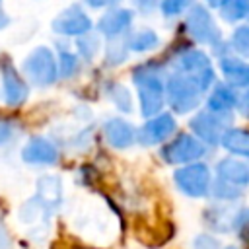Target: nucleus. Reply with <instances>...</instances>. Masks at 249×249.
Instances as JSON below:
<instances>
[{"label":"nucleus","mask_w":249,"mask_h":249,"mask_svg":"<svg viewBox=\"0 0 249 249\" xmlns=\"http://www.w3.org/2000/svg\"><path fill=\"white\" fill-rule=\"evenodd\" d=\"M132 78L138 88L142 115L150 119L161 113L165 105V66L158 60H148L134 68Z\"/></svg>","instance_id":"1"},{"label":"nucleus","mask_w":249,"mask_h":249,"mask_svg":"<svg viewBox=\"0 0 249 249\" xmlns=\"http://www.w3.org/2000/svg\"><path fill=\"white\" fill-rule=\"evenodd\" d=\"M185 29L189 33V37L200 45H206L212 49L214 54L222 56L226 53H230V47L228 43L224 41L222 37V31L214 19V16L210 14L208 6H202V4H193L187 12V18H185Z\"/></svg>","instance_id":"2"},{"label":"nucleus","mask_w":249,"mask_h":249,"mask_svg":"<svg viewBox=\"0 0 249 249\" xmlns=\"http://www.w3.org/2000/svg\"><path fill=\"white\" fill-rule=\"evenodd\" d=\"M204 89L187 74L175 72L173 76H167L165 80V103L179 115H187L204 99Z\"/></svg>","instance_id":"3"},{"label":"nucleus","mask_w":249,"mask_h":249,"mask_svg":"<svg viewBox=\"0 0 249 249\" xmlns=\"http://www.w3.org/2000/svg\"><path fill=\"white\" fill-rule=\"evenodd\" d=\"M212 181H214L212 171L204 161L185 163L173 171V183H175L177 191L189 198L210 196Z\"/></svg>","instance_id":"4"},{"label":"nucleus","mask_w":249,"mask_h":249,"mask_svg":"<svg viewBox=\"0 0 249 249\" xmlns=\"http://www.w3.org/2000/svg\"><path fill=\"white\" fill-rule=\"evenodd\" d=\"M206 152H208V146L200 142L195 134L181 132L161 146L160 156L169 165H185V163L200 161L206 156Z\"/></svg>","instance_id":"5"},{"label":"nucleus","mask_w":249,"mask_h":249,"mask_svg":"<svg viewBox=\"0 0 249 249\" xmlns=\"http://www.w3.org/2000/svg\"><path fill=\"white\" fill-rule=\"evenodd\" d=\"M231 121H233V115H218L208 109H202L195 113L189 126L200 142L212 148V146H220L222 134L231 126Z\"/></svg>","instance_id":"6"},{"label":"nucleus","mask_w":249,"mask_h":249,"mask_svg":"<svg viewBox=\"0 0 249 249\" xmlns=\"http://www.w3.org/2000/svg\"><path fill=\"white\" fill-rule=\"evenodd\" d=\"M23 72L29 78V82L33 86H51L56 80L58 74V66L56 60L53 56V53L47 47H39L33 53L27 54L25 62H23Z\"/></svg>","instance_id":"7"},{"label":"nucleus","mask_w":249,"mask_h":249,"mask_svg":"<svg viewBox=\"0 0 249 249\" xmlns=\"http://www.w3.org/2000/svg\"><path fill=\"white\" fill-rule=\"evenodd\" d=\"M177 123L171 113H158L150 117L138 130H136V140L144 146H156L163 144L169 140V136L175 132Z\"/></svg>","instance_id":"8"},{"label":"nucleus","mask_w":249,"mask_h":249,"mask_svg":"<svg viewBox=\"0 0 249 249\" xmlns=\"http://www.w3.org/2000/svg\"><path fill=\"white\" fill-rule=\"evenodd\" d=\"M0 74H2V91L6 103L10 107H19L27 99V91H29L25 80L16 72L14 64L6 56L0 60Z\"/></svg>","instance_id":"9"},{"label":"nucleus","mask_w":249,"mask_h":249,"mask_svg":"<svg viewBox=\"0 0 249 249\" xmlns=\"http://www.w3.org/2000/svg\"><path fill=\"white\" fill-rule=\"evenodd\" d=\"M218 68L222 72V78L226 84H230L235 89L249 88V62L231 51L218 56Z\"/></svg>","instance_id":"10"},{"label":"nucleus","mask_w":249,"mask_h":249,"mask_svg":"<svg viewBox=\"0 0 249 249\" xmlns=\"http://www.w3.org/2000/svg\"><path fill=\"white\" fill-rule=\"evenodd\" d=\"M206 95V109L218 115H233L239 99V89L231 88L226 82H216Z\"/></svg>","instance_id":"11"},{"label":"nucleus","mask_w":249,"mask_h":249,"mask_svg":"<svg viewBox=\"0 0 249 249\" xmlns=\"http://www.w3.org/2000/svg\"><path fill=\"white\" fill-rule=\"evenodd\" d=\"M216 177L239 189L249 187V160L228 156L216 163Z\"/></svg>","instance_id":"12"},{"label":"nucleus","mask_w":249,"mask_h":249,"mask_svg":"<svg viewBox=\"0 0 249 249\" xmlns=\"http://www.w3.org/2000/svg\"><path fill=\"white\" fill-rule=\"evenodd\" d=\"M53 29L60 35H84L91 29V19L74 4L54 18Z\"/></svg>","instance_id":"13"},{"label":"nucleus","mask_w":249,"mask_h":249,"mask_svg":"<svg viewBox=\"0 0 249 249\" xmlns=\"http://www.w3.org/2000/svg\"><path fill=\"white\" fill-rule=\"evenodd\" d=\"M173 66H175V72H179V74L196 76V74H200L202 70L210 68L212 62H210V56H208L202 49H196V47H183V49L175 54Z\"/></svg>","instance_id":"14"},{"label":"nucleus","mask_w":249,"mask_h":249,"mask_svg":"<svg viewBox=\"0 0 249 249\" xmlns=\"http://www.w3.org/2000/svg\"><path fill=\"white\" fill-rule=\"evenodd\" d=\"M21 158L29 165H54L58 161V150L47 138H31L21 150Z\"/></svg>","instance_id":"15"},{"label":"nucleus","mask_w":249,"mask_h":249,"mask_svg":"<svg viewBox=\"0 0 249 249\" xmlns=\"http://www.w3.org/2000/svg\"><path fill=\"white\" fill-rule=\"evenodd\" d=\"M220 146L237 158L249 160V128L243 126H230L220 140Z\"/></svg>","instance_id":"16"},{"label":"nucleus","mask_w":249,"mask_h":249,"mask_svg":"<svg viewBox=\"0 0 249 249\" xmlns=\"http://www.w3.org/2000/svg\"><path fill=\"white\" fill-rule=\"evenodd\" d=\"M130 23H132V12L130 10H111L99 19L97 29H99V33L113 39V37H121L128 29Z\"/></svg>","instance_id":"17"},{"label":"nucleus","mask_w":249,"mask_h":249,"mask_svg":"<svg viewBox=\"0 0 249 249\" xmlns=\"http://www.w3.org/2000/svg\"><path fill=\"white\" fill-rule=\"evenodd\" d=\"M105 136L107 142L115 148H128L130 144H134L136 140V128L121 119H111L105 124Z\"/></svg>","instance_id":"18"},{"label":"nucleus","mask_w":249,"mask_h":249,"mask_svg":"<svg viewBox=\"0 0 249 249\" xmlns=\"http://www.w3.org/2000/svg\"><path fill=\"white\" fill-rule=\"evenodd\" d=\"M37 198L49 208L54 210L58 208L62 200V185L56 175H43L37 181Z\"/></svg>","instance_id":"19"},{"label":"nucleus","mask_w":249,"mask_h":249,"mask_svg":"<svg viewBox=\"0 0 249 249\" xmlns=\"http://www.w3.org/2000/svg\"><path fill=\"white\" fill-rule=\"evenodd\" d=\"M226 204L228 202H218L204 210V222L212 231H218V233L231 231V218L235 210H230Z\"/></svg>","instance_id":"20"},{"label":"nucleus","mask_w":249,"mask_h":249,"mask_svg":"<svg viewBox=\"0 0 249 249\" xmlns=\"http://www.w3.org/2000/svg\"><path fill=\"white\" fill-rule=\"evenodd\" d=\"M220 18L228 23H249V0H228L220 8Z\"/></svg>","instance_id":"21"},{"label":"nucleus","mask_w":249,"mask_h":249,"mask_svg":"<svg viewBox=\"0 0 249 249\" xmlns=\"http://www.w3.org/2000/svg\"><path fill=\"white\" fill-rule=\"evenodd\" d=\"M128 43V49L130 51H138V53H144V51H152L160 45V37L152 31V29H138L134 33L128 35L126 39Z\"/></svg>","instance_id":"22"},{"label":"nucleus","mask_w":249,"mask_h":249,"mask_svg":"<svg viewBox=\"0 0 249 249\" xmlns=\"http://www.w3.org/2000/svg\"><path fill=\"white\" fill-rule=\"evenodd\" d=\"M228 47L233 54L241 58H249V23H239L228 41Z\"/></svg>","instance_id":"23"},{"label":"nucleus","mask_w":249,"mask_h":249,"mask_svg":"<svg viewBox=\"0 0 249 249\" xmlns=\"http://www.w3.org/2000/svg\"><path fill=\"white\" fill-rule=\"evenodd\" d=\"M210 196L216 198L218 202H228L230 204V202H235L237 198L243 196V189H239L235 185H230V183L216 177L212 181V187H210Z\"/></svg>","instance_id":"24"},{"label":"nucleus","mask_w":249,"mask_h":249,"mask_svg":"<svg viewBox=\"0 0 249 249\" xmlns=\"http://www.w3.org/2000/svg\"><path fill=\"white\" fill-rule=\"evenodd\" d=\"M231 231H235L237 239L249 245V206L237 208L231 218Z\"/></svg>","instance_id":"25"},{"label":"nucleus","mask_w":249,"mask_h":249,"mask_svg":"<svg viewBox=\"0 0 249 249\" xmlns=\"http://www.w3.org/2000/svg\"><path fill=\"white\" fill-rule=\"evenodd\" d=\"M128 53V43L121 37H113L111 45H107V64H121L124 62Z\"/></svg>","instance_id":"26"},{"label":"nucleus","mask_w":249,"mask_h":249,"mask_svg":"<svg viewBox=\"0 0 249 249\" xmlns=\"http://www.w3.org/2000/svg\"><path fill=\"white\" fill-rule=\"evenodd\" d=\"M193 4H195V0H161L160 10L165 18H177V16L189 12V8Z\"/></svg>","instance_id":"27"},{"label":"nucleus","mask_w":249,"mask_h":249,"mask_svg":"<svg viewBox=\"0 0 249 249\" xmlns=\"http://www.w3.org/2000/svg\"><path fill=\"white\" fill-rule=\"evenodd\" d=\"M113 88H115V89L109 91V93H111V101L119 107V111H126V113H130V111H132V101H130L128 89L123 88V86H119V84H115ZM109 93H107V95H109Z\"/></svg>","instance_id":"28"},{"label":"nucleus","mask_w":249,"mask_h":249,"mask_svg":"<svg viewBox=\"0 0 249 249\" xmlns=\"http://www.w3.org/2000/svg\"><path fill=\"white\" fill-rule=\"evenodd\" d=\"M80 70V60H78V56L76 54H72V53H68V51H64L62 54H60V76H64L66 80L72 76V74H76Z\"/></svg>","instance_id":"29"},{"label":"nucleus","mask_w":249,"mask_h":249,"mask_svg":"<svg viewBox=\"0 0 249 249\" xmlns=\"http://www.w3.org/2000/svg\"><path fill=\"white\" fill-rule=\"evenodd\" d=\"M193 249H222L220 241L210 235V233H198L193 237V243H191Z\"/></svg>","instance_id":"30"},{"label":"nucleus","mask_w":249,"mask_h":249,"mask_svg":"<svg viewBox=\"0 0 249 249\" xmlns=\"http://www.w3.org/2000/svg\"><path fill=\"white\" fill-rule=\"evenodd\" d=\"M235 109H237V113H241L249 121V88L239 91V99H237V107Z\"/></svg>","instance_id":"31"},{"label":"nucleus","mask_w":249,"mask_h":249,"mask_svg":"<svg viewBox=\"0 0 249 249\" xmlns=\"http://www.w3.org/2000/svg\"><path fill=\"white\" fill-rule=\"evenodd\" d=\"M132 2L136 4V8H138L142 14H152V12L160 6L161 0H132Z\"/></svg>","instance_id":"32"},{"label":"nucleus","mask_w":249,"mask_h":249,"mask_svg":"<svg viewBox=\"0 0 249 249\" xmlns=\"http://www.w3.org/2000/svg\"><path fill=\"white\" fill-rule=\"evenodd\" d=\"M10 136H12V124L6 121H0V144L8 142Z\"/></svg>","instance_id":"33"},{"label":"nucleus","mask_w":249,"mask_h":249,"mask_svg":"<svg viewBox=\"0 0 249 249\" xmlns=\"http://www.w3.org/2000/svg\"><path fill=\"white\" fill-rule=\"evenodd\" d=\"M86 2L93 8H101V6H107V4H117L119 0H86Z\"/></svg>","instance_id":"34"},{"label":"nucleus","mask_w":249,"mask_h":249,"mask_svg":"<svg viewBox=\"0 0 249 249\" xmlns=\"http://www.w3.org/2000/svg\"><path fill=\"white\" fill-rule=\"evenodd\" d=\"M8 23H10V18H8V14L4 12V8H2V0H0V29H4Z\"/></svg>","instance_id":"35"},{"label":"nucleus","mask_w":249,"mask_h":249,"mask_svg":"<svg viewBox=\"0 0 249 249\" xmlns=\"http://www.w3.org/2000/svg\"><path fill=\"white\" fill-rule=\"evenodd\" d=\"M8 247H10V239H8L6 231L0 228V249H8Z\"/></svg>","instance_id":"36"},{"label":"nucleus","mask_w":249,"mask_h":249,"mask_svg":"<svg viewBox=\"0 0 249 249\" xmlns=\"http://www.w3.org/2000/svg\"><path fill=\"white\" fill-rule=\"evenodd\" d=\"M204 2H206L208 8H216V10H220L228 0H204Z\"/></svg>","instance_id":"37"},{"label":"nucleus","mask_w":249,"mask_h":249,"mask_svg":"<svg viewBox=\"0 0 249 249\" xmlns=\"http://www.w3.org/2000/svg\"><path fill=\"white\" fill-rule=\"evenodd\" d=\"M222 249H237L235 245H226V247H222Z\"/></svg>","instance_id":"38"}]
</instances>
